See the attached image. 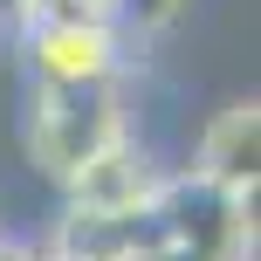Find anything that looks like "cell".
<instances>
[{"mask_svg":"<svg viewBox=\"0 0 261 261\" xmlns=\"http://www.w3.org/2000/svg\"><path fill=\"white\" fill-rule=\"evenodd\" d=\"M0 261H41V248H28L21 234H7V227H0Z\"/></svg>","mask_w":261,"mask_h":261,"instance_id":"9c48e42d","label":"cell"},{"mask_svg":"<svg viewBox=\"0 0 261 261\" xmlns=\"http://www.w3.org/2000/svg\"><path fill=\"white\" fill-rule=\"evenodd\" d=\"M21 62H28L35 83H103V76H130L124 21H96V14H28Z\"/></svg>","mask_w":261,"mask_h":261,"instance_id":"7a4b0ae2","label":"cell"},{"mask_svg":"<svg viewBox=\"0 0 261 261\" xmlns=\"http://www.w3.org/2000/svg\"><path fill=\"white\" fill-rule=\"evenodd\" d=\"M138 261H199L193 248H179V241H158V248H144Z\"/></svg>","mask_w":261,"mask_h":261,"instance_id":"30bf717a","label":"cell"},{"mask_svg":"<svg viewBox=\"0 0 261 261\" xmlns=\"http://www.w3.org/2000/svg\"><path fill=\"white\" fill-rule=\"evenodd\" d=\"M28 14H35V0H0V35H21Z\"/></svg>","mask_w":261,"mask_h":261,"instance_id":"ba28073f","label":"cell"},{"mask_svg":"<svg viewBox=\"0 0 261 261\" xmlns=\"http://www.w3.org/2000/svg\"><path fill=\"white\" fill-rule=\"evenodd\" d=\"M35 14H96V21H117V0H35Z\"/></svg>","mask_w":261,"mask_h":261,"instance_id":"52a82bcc","label":"cell"},{"mask_svg":"<svg viewBox=\"0 0 261 261\" xmlns=\"http://www.w3.org/2000/svg\"><path fill=\"white\" fill-rule=\"evenodd\" d=\"M41 261H55V254H41Z\"/></svg>","mask_w":261,"mask_h":261,"instance_id":"8fae6325","label":"cell"},{"mask_svg":"<svg viewBox=\"0 0 261 261\" xmlns=\"http://www.w3.org/2000/svg\"><path fill=\"white\" fill-rule=\"evenodd\" d=\"M158 186H165V172H158V158L144 151L138 138H110L103 151L90 158V165H76L62 179V193H69V206H138V199H151Z\"/></svg>","mask_w":261,"mask_h":261,"instance_id":"277c9868","label":"cell"},{"mask_svg":"<svg viewBox=\"0 0 261 261\" xmlns=\"http://www.w3.org/2000/svg\"><path fill=\"white\" fill-rule=\"evenodd\" d=\"M179 7H186V0H117V21L138 28V35H158V28H165Z\"/></svg>","mask_w":261,"mask_h":261,"instance_id":"8992f818","label":"cell"},{"mask_svg":"<svg viewBox=\"0 0 261 261\" xmlns=\"http://www.w3.org/2000/svg\"><path fill=\"white\" fill-rule=\"evenodd\" d=\"M158 241H172L158 193L138 206H69L55 227V261H138Z\"/></svg>","mask_w":261,"mask_h":261,"instance_id":"3957f363","label":"cell"},{"mask_svg":"<svg viewBox=\"0 0 261 261\" xmlns=\"http://www.w3.org/2000/svg\"><path fill=\"white\" fill-rule=\"evenodd\" d=\"M124 103H130V76L103 83H35L28 76L21 96V144L41 165V179L62 186L76 165H90L110 138H124Z\"/></svg>","mask_w":261,"mask_h":261,"instance_id":"6da1fadb","label":"cell"},{"mask_svg":"<svg viewBox=\"0 0 261 261\" xmlns=\"http://www.w3.org/2000/svg\"><path fill=\"white\" fill-rule=\"evenodd\" d=\"M193 172L213 179L220 193H254L261 186V110H254V96L248 103H227L220 117L199 130Z\"/></svg>","mask_w":261,"mask_h":261,"instance_id":"5b68a950","label":"cell"}]
</instances>
